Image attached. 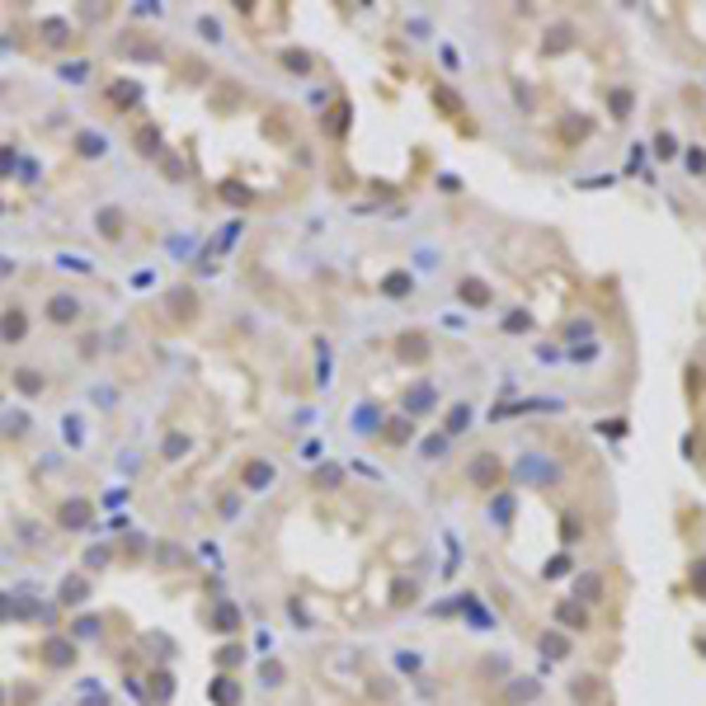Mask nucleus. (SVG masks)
<instances>
[{
	"mask_svg": "<svg viewBox=\"0 0 706 706\" xmlns=\"http://www.w3.org/2000/svg\"><path fill=\"white\" fill-rule=\"evenodd\" d=\"M556 622H570V627H589V612H580V603H561V612H556Z\"/></svg>",
	"mask_w": 706,
	"mask_h": 706,
	"instance_id": "nucleus-1",
	"label": "nucleus"
},
{
	"mask_svg": "<svg viewBox=\"0 0 706 706\" xmlns=\"http://www.w3.org/2000/svg\"><path fill=\"white\" fill-rule=\"evenodd\" d=\"M542 645H547V655H570V641H561V636H542Z\"/></svg>",
	"mask_w": 706,
	"mask_h": 706,
	"instance_id": "nucleus-2",
	"label": "nucleus"
},
{
	"mask_svg": "<svg viewBox=\"0 0 706 706\" xmlns=\"http://www.w3.org/2000/svg\"><path fill=\"white\" fill-rule=\"evenodd\" d=\"M462 297H466V301H485L490 292L481 287V282H462Z\"/></svg>",
	"mask_w": 706,
	"mask_h": 706,
	"instance_id": "nucleus-3",
	"label": "nucleus"
},
{
	"mask_svg": "<svg viewBox=\"0 0 706 706\" xmlns=\"http://www.w3.org/2000/svg\"><path fill=\"white\" fill-rule=\"evenodd\" d=\"M612 109H617V118H627V109H631V94H627V90H617V94H612Z\"/></svg>",
	"mask_w": 706,
	"mask_h": 706,
	"instance_id": "nucleus-4",
	"label": "nucleus"
},
{
	"mask_svg": "<svg viewBox=\"0 0 706 706\" xmlns=\"http://www.w3.org/2000/svg\"><path fill=\"white\" fill-rule=\"evenodd\" d=\"M561 537H565V542H575V537H580V523H575V518H561Z\"/></svg>",
	"mask_w": 706,
	"mask_h": 706,
	"instance_id": "nucleus-5",
	"label": "nucleus"
},
{
	"mask_svg": "<svg viewBox=\"0 0 706 706\" xmlns=\"http://www.w3.org/2000/svg\"><path fill=\"white\" fill-rule=\"evenodd\" d=\"M659 156L674 160V137H669V132H659Z\"/></svg>",
	"mask_w": 706,
	"mask_h": 706,
	"instance_id": "nucleus-6",
	"label": "nucleus"
},
{
	"mask_svg": "<svg viewBox=\"0 0 706 706\" xmlns=\"http://www.w3.org/2000/svg\"><path fill=\"white\" fill-rule=\"evenodd\" d=\"M0 697H5V692H0Z\"/></svg>",
	"mask_w": 706,
	"mask_h": 706,
	"instance_id": "nucleus-7",
	"label": "nucleus"
}]
</instances>
